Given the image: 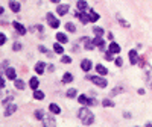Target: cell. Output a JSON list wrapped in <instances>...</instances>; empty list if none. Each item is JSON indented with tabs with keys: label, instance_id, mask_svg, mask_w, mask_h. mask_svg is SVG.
Returning a JSON list of instances; mask_svg holds the SVG:
<instances>
[{
	"label": "cell",
	"instance_id": "obj_1",
	"mask_svg": "<svg viewBox=\"0 0 152 127\" xmlns=\"http://www.w3.org/2000/svg\"><path fill=\"white\" fill-rule=\"evenodd\" d=\"M78 116H79V120L82 121V124H84V126H90V124H93V121H94V115L91 114L87 108L79 109Z\"/></svg>",
	"mask_w": 152,
	"mask_h": 127
},
{
	"label": "cell",
	"instance_id": "obj_2",
	"mask_svg": "<svg viewBox=\"0 0 152 127\" xmlns=\"http://www.w3.org/2000/svg\"><path fill=\"white\" fill-rule=\"evenodd\" d=\"M87 79H90L91 82H93L94 85H97L99 88H105L107 86V80L104 77H99V76H88Z\"/></svg>",
	"mask_w": 152,
	"mask_h": 127
},
{
	"label": "cell",
	"instance_id": "obj_3",
	"mask_svg": "<svg viewBox=\"0 0 152 127\" xmlns=\"http://www.w3.org/2000/svg\"><path fill=\"white\" fill-rule=\"evenodd\" d=\"M46 18H47V23H49V26H50L52 29H58V27H59V20L53 17L52 12H49V14L46 15Z\"/></svg>",
	"mask_w": 152,
	"mask_h": 127
},
{
	"label": "cell",
	"instance_id": "obj_4",
	"mask_svg": "<svg viewBox=\"0 0 152 127\" xmlns=\"http://www.w3.org/2000/svg\"><path fill=\"white\" fill-rule=\"evenodd\" d=\"M78 102H79L81 104H85V106H93V104H96V102H94L93 98H88V97H87V95H84V94L78 97Z\"/></svg>",
	"mask_w": 152,
	"mask_h": 127
},
{
	"label": "cell",
	"instance_id": "obj_5",
	"mask_svg": "<svg viewBox=\"0 0 152 127\" xmlns=\"http://www.w3.org/2000/svg\"><path fill=\"white\" fill-rule=\"evenodd\" d=\"M75 17H79V20H81L82 24H87L90 21V15L85 14V12H75Z\"/></svg>",
	"mask_w": 152,
	"mask_h": 127
},
{
	"label": "cell",
	"instance_id": "obj_6",
	"mask_svg": "<svg viewBox=\"0 0 152 127\" xmlns=\"http://www.w3.org/2000/svg\"><path fill=\"white\" fill-rule=\"evenodd\" d=\"M43 124L44 126H55V120L52 118V115H47V114H44V116H43Z\"/></svg>",
	"mask_w": 152,
	"mask_h": 127
},
{
	"label": "cell",
	"instance_id": "obj_7",
	"mask_svg": "<svg viewBox=\"0 0 152 127\" xmlns=\"http://www.w3.org/2000/svg\"><path fill=\"white\" fill-rule=\"evenodd\" d=\"M91 65H93V64H91L90 59H84L82 62H81V68H82L84 71H90L91 70Z\"/></svg>",
	"mask_w": 152,
	"mask_h": 127
},
{
	"label": "cell",
	"instance_id": "obj_8",
	"mask_svg": "<svg viewBox=\"0 0 152 127\" xmlns=\"http://www.w3.org/2000/svg\"><path fill=\"white\" fill-rule=\"evenodd\" d=\"M5 74H6V77H8V79H11V80H15V77H17V73H15L14 68H6Z\"/></svg>",
	"mask_w": 152,
	"mask_h": 127
},
{
	"label": "cell",
	"instance_id": "obj_9",
	"mask_svg": "<svg viewBox=\"0 0 152 127\" xmlns=\"http://www.w3.org/2000/svg\"><path fill=\"white\" fill-rule=\"evenodd\" d=\"M56 39H58V42H61V44H66V42L69 41L67 35L62 33V32H58V33H56Z\"/></svg>",
	"mask_w": 152,
	"mask_h": 127
},
{
	"label": "cell",
	"instance_id": "obj_10",
	"mask_svg": "<svg viewBox=\"0 0 152 127\" xmlns=\"http://www.w3.org/2000/svg\"><path fill=\"white\" fill-rule=\"evenodd\" d=\"M14 29L18 32L20 35H26V27L23 24H20V23H14Z\"/></svg>",
	"mask_w": 152,
	"mask_h": 127
},
{
	"label": "cell",
	"instance_id": "obj_11",
	"mask_svg": "<svg viewBox=\"0 0 152 127\" xmlns=\"http://www.w3.org/2000/svg\"><path fill=\"white\" fill-rule=\"evenodd\" d=\"M137 59H138L137 51H135V50H131V51H129V62H131L132 65H135V64H137Z\"/></svg>",
	"mask_w": 152,
	"mask_h": 127
},
{
	"label": "cell",
	"instance_id": "obj_12",
	"mask_svg": "<svg viewBox=\"0 0 152 127\" xmlns=\"http://www.w3.org/2000/svg\"><path fill=\"white\" fill-rule=\"evenodd\" d=\"M56 11H58L59 15H66V14L69 12V5H59Z\"/></svg>",
	"mask_w": 152,
	"mask_h": 127
},
{
	"label": "cell",
	"instance_id": "obj_13",
	"mask_svg": "<svg viewBox=\"0 0 152 127\" xmlns=\"http://www.w3.org/2000/svg\"><path fill=\"white\" fill-rule=\"evenodd\" d=\"M49 110H50L52 114H61V109H59V106L55 104V103H50V104H49Z\"/></svg>",
	"mask_w": 152,
	"mask_h": 127
},
{
	"label": "cell",
	"instance_id": "obj_14",
	"mask_svg": "<svg viewBox=\"0 0 152 127\" xmlns=\"http://www.w3.org/2000/svg\"><path fill=\"white\" fill-rule=\"evenodd\" d=\"M110 51L111 53H120V45H119L117 44V42H111V44H110Z\"/></svg>",
	"mask_w": 152,
	"mask_h": 127
},
{
	"label": "cell",
	"instance_id": "obj_15",
	"mask_svg": "<svg viewBox=\"0 0 152 127\" xmlns=\"http://www.w3.org/2000/svg\"><path fill=\"white\" fill-rule=\"evenodd\" d=\"M93 42H94V45L100 47V49H104V47H105V42H104V39H102V36H96V38L93 39Z\"/></svg>",
	"mask_w": 152,
	"mask_h": 127
},
{
	"label": "cell",
	"instance_id": "obj_16",
	"mask_svg": "<svg viewBox=\"0 0 152 127\" xmlns=\"http://www.w3.org/2000/svg\"><path fill=\"white\" fill-rule=\"evenodd\" d=\"M15 110H17V104H9L8 108H6V112H5V115L9 116V115H12Z\"/></svg>",
	"mask_w": 152,
	"mask_h": 127
},
{
	"label": "cell",
	"instance_id": "obj_17",
	"mask_svg": "<svg viewBox=\"0 0 152 127\" xmlns=\"http://www.w3.org/2000/svg\"><path fill=\"white\" fill-rule=\"evenodd\" d=\"M44 67H46L44 62H38L37 65H35V71H37L38 74H43V73H44Z\"/></svg>",
	"mask_w": 152,
	"mask_h": 127
},
{
	"label": "cell",
	"instance_id": "obj_18",
	"mask_svg": "<svg viewBox=\"0 0 152 127\" xmlns=\"http://www.w3.org/2000/svg\"><path fill=\"white\" fill-rule=\"evenodd\" d=\"M88 15H90V21H91V23H94V21H97V20H99V17H100V15L97 14V12H94V11H90V12H88Z\"/></svg>",
	"mask_w": 152,
	"mask_h": 127
},
{
	"label": "cell",
	"instance_id": "obj_19",
	"mask_svg": "<svg viewBox=\"0 0 152 127\" xmlns=\"http://www.w3.org/2000/svg\"><path fill=\"white\" fill-rule=\"evenodd\" d=\"M96 71L100 74V76H105V74L108 73V70L104 67V65H96Z\"/></svg>",
	"mask_w": 152,
	"mask_h": 127
},
{
	"label": "cell",
	"instance_id": "obj_20",
	"mask_svg": "<svg viewBox=\"0 0 152 127\" xmlns=\"http://www.w3.org/2000/svg\"><path fill=\"white\" fill-rule=\"evenodd\" d=\"M34 98H35V100H43V98H44V92L35 89V91H34Z\"/></svg>",
	"mask_w": 152,
	"mask_h": 127
},
{
	"label": "cell",
	"instance_id": "obj_21",
	"mask_svg": "<svg viewBox=\"0 0 152 127\" xmlns=\"http://www.w3.org/2000/svg\"><path fill=\"white\" fill-rule=\"evenodd\" d=\"M62 82H64V83H70V82H73V76H72L70 73H66V74L62 76Z\"/></svg>",
	"mask_w": 152,
	"mask_h": 127
},
{
	"label": "cell",
	"instance_id": "obj_22",
	"mask_svg": "<svg viewBox=\"0 0 152 127\" xmlns=\"http://www.w3.org/2000/svg\"><path fill=\"white\" fill-rule=\"evenodd\" d=\"M76 6H78L79 11H85L87 9V2H85V0H79V2L76 3Z\"/></svg>",
	"mask_w": 152,
	"mask_h": 127
},
{
	"label": "cell",
	"instance_id": "obj_23",
	"mask_svg": "<svg viewBox=\"0 0 152 127\" xmlns=\"http://www.w3.org/2000/svg\"><path fill=\"white\" fill-rule=\"evenodd\" d=\"M9 6L14 12H18L20 11V3H17V2H9Z\"/></svg>",
	"mask_w": 152,
	"mask_h": 127
},
{
	"label": "cell",
	"instance_id": "obj_24",
	"mask_svg": "<svg viewBox=\"0 0 152 127\" xmlns=\"http://www.w3.org/2000/svg\"><path fill=\"white\" fill-rule=\"evenodd\" d=\"M24 86H26V85H24L23 80H20V79H15V88H17V89H24Z\"/></svg>",
	"mask_w": 152,
	"mask_h": 127
},
{
	"label": "cell",
	"instance_id": "obj_25",
	"mask_svg": "<svg viewBox=\"0 0 152 127\" xmlns=\"http://www.w3.org/2000/svg\"><path fill=\"white\" fill-rule=\"evenodd\" d=\"M29 85H31L32 89H37V88H38V79H37V77H32L31 82H29Z\"/></svg>",
	"mask_w": 152,
	"mask_h": 127
},
{
	"label": "cell",
	"instance_id": "obj_26",
	"mask_svg": "<svg viewBox=\"0 0 152 127\" xmlns=\"http://www.w3.org/2000/svg\"><path fill=\"white\" fill-rule=\"evenodd\" d=\"M76 94H78V91H76L75 88H70L69 91H67V97L69 98H73V97H76Z\"/></svg>",
	"mask_w": 152,
	"mask_h": 127
},
{
	"label": "cell",
	"instance_id": "obj_27",
	"mask_svg": "<svg viewBox=\"0 0 152 127\" xmlns=\"http://www.w3.org/2000/svg\"><path fill=\"white\" fill-rule=\"evenodd\" d=\"M53 50H55L56 53H64V49L61 47V42H56V44L53 45Z\"/></svg>",
	"mask_w": 152,
	"mask_h": 127
},
{
	"label": "cell",
	"instance_id": "obj_28",
	"mask_svg": "<svg viewBox=\"0 0 152 127\" xmlns=\"http://www.w3.org/2000/svg\"><path fill=\"white\" fill-rule=\"evenodd\" d=\"M93 30H94L96 36H102V35H104V29H102V27H93Z\"/></svg>",
	"mask_w": 152,
	"mask_h": 127
},
{
	"label": "cell",
	"instance_id": "obj_29",
	"mask_svg": "<svg viewBox=\"0 0 152 127\" xmlns=\"http://www.w3.org/2000/svg\"><path fill=\"white\" fill-rule=\"evenodd\" d=\"M117 20H119V23H120L122 26H125V27H129V23H126V21H125L120 15H117Z\"/></svg>",
	"mask_w": 152,
	"mask_h": 127
},
{
	"label": "cell",
	"instance_id": "obj_30",
	"mask_svg": "<svg viewBox=\"0 0 152 127\" xmlns=\"http://www.w3.org/2000/svg\"><path fill=\"white\" fill-rule=\"evenodd\" d=\"M66 29H67L69 32H75V30H76V27H75L73 23H67V24H66Z\"/></svg>",
	"mask_w": 152,
	"mask_h": 127
},
{
	"label": "cell",
	"instance_id": "obj_31",
	"mask_svg": "<svg viewBox=\"0 0 152 127\" xmlns=\"http://www.w3.org/2000/svg\"><path fill=\"white\" fill-rule=\"evenodd\" d=\"M35 116H37L38 120H43V116H44V112H43V110H40V109H38V110H35Z\"/></svg>",
	"mask_w": 152,
	"mask_h": 127
},
{
	"label": "cell",
	"instance_id": "obj_32",
	"mask_svg": "<svg viewBox=\"0 0 152 127\" xmlns=\"http://www.w3.org/2000/svg\"><path fill=\"white\" fill-rule=\"evenodd\" d=\"M102 104H104L105 108H111V106H114V103L111 102V100H104V102H102Z\"/></svg>",
	"mask_w": 152,
	"mask_h": 127
},
{
	"label": "cell",
	"instance_id": "obj_33",
	"mask_svg": "<svg viewBox=\"0 0 152 127\" xmlns=\"http://www.w3.org/2000/svg\"><path fill=\"white\" fill-rule=\"evenodd\" d=\"M5 42H6V36H5L3 33H0V45H3Z\"/></svg>",
	"mask_w": 152,
	"mask_h": 127
},
{
	"label": "cell",
	"instance_id": "obj_34",
	"mask_svg": "<svg viewBox=\"0 0 152 127\" xmlns=\"http://www.w3.org/2000/svg\"><path fill=\"white\" fill-rule=\"evenodd\" d=\"M61 61H62L64 64H70V62H72V59H70L69 56H62V57H61Z\"/></svg>",
	"mask_w": 152,
	"mask_h": 127
},
{
	"label": "cell",
	"instance_id": "obj_35",
	"mask_svg": "<svg viewBox=\"0 0 152 127\" xmlns=\"http://www.w3.org/2000/svg\"><path fill=\"white\" fill-rule=\"evenodd\" d=\"M122 91H123V89H122V88H116V89H114V91L111 92V95H116V94H120Z\"/></svg>",
	"mask_w": 152,
	"mask_h": 127
},
{
	"label": "cell",
	"instance_id": "obj_36",
	"mask_svg": "<svg viewBox=\"0 0 152 127\" xmlns=\"http://www.w3.org/2000/svg\"><path fill=\"white\" fill-rule=\"evenodd\" d=\"M122 64H123L122 57H117V59H116V65H117V67H122Z\"/></svg>",
	"mask_w": 152,
	"mask_h": 127
},
{
	"label": "cell",
	"instance_id": "obj_37",
	"mask_svg": "<svg viewBox=\"0 0 152 127\" xmlns=\"http://www.w3.org/2000/svg\"><path fill=\"white\" fill-rule=\"evenodd\" d=\"M40 51H43V53H46V55H50V53H49V51L46 50V47H44V45H40Z\"/></svg>",
	"mask_w": 152,
	"mask_h": 127
},
{
	"label": "cell",
	"instance_id": "obj_38",
	"mask_svg": "<svg viewBox=\"0 0 152 127\" xmlns=\"http://www.w3.org/2000/svg\"><path fill=\"white\" fill-rule=\"evenodd\" d=\"M12 49H14V50H20V49H21V45L17 42V44H14V45H12Z\"/></svg>",
	"mask_w": 152,
	"mask_h": 127
},
{
	"label": "cell",
	"instance_id": "obj_39",
	"mask_svg": "<svg viewBox=\"0 0 152 127\" xmlns=\"http://www.w3.org/2000/svg\"><path fill=\"white\" fill-rule=\"evenodd\" d=\"M0 86H2V89L5 88V80H3V79H2V82H0Z\"/></svg>",
	"mask_w": 152,
	"mask_h": 127
},
{
	"label": "cell",
	"instance_id": "obj_40",
	"mask_svg": "<svg viewBox=\"0 0 152 127\" xmlns=\"http://www.w3.org/2000/svg\"><path fill=\"white\" fill-rule=\"evenodd\" d=\"M52 3H59V0H50Z\"/></svg>",
	"mask_w": 152,
	"mask_h": 127
}]
</instances>
